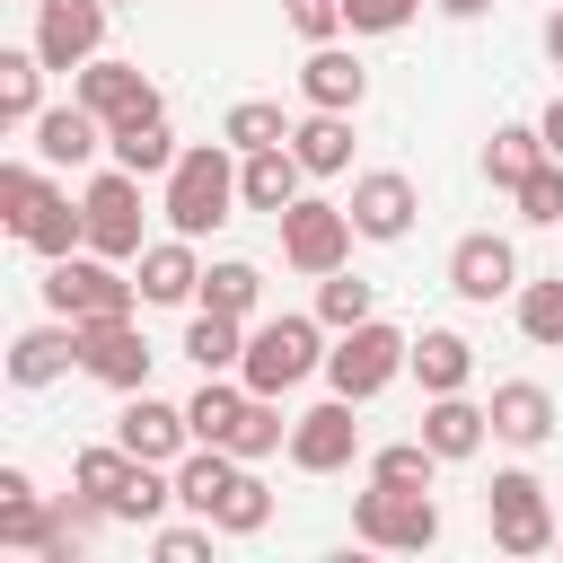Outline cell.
<instances>
[{"label": "cell", "mask_w": 563, "mask_h": 563, "mask_svg": "<svg viewBox=\"0 0 563 563\" xmlns=\"http://www.w3.org/2000/svg\"><path fill=\"white\" fill-rule=\"evenodd\" d=\"M431 466H449L431 440H396V449L369 457V484H413V493H431Z\"/></svg>", "instance_id": "obj_37"}, {"label": "cell", "mask_w": 563, "mask_h": 563, "mask_svg": "<svg viewBox=\"0 0 563 563\" xmlns=\"http://www.w3.org/2000/svg\"><path fill=\"white\" fill-rule=\"evenodd\" d=\"M185 352H194V369H202V378H220V369H238V361H246V334H238V317L202 308V317L185 325Z\"/></svg>", "instance_id": "obj_31"}, {"label": "cell", "mask_w": 563, "mask_h": 563, "mask_svg": "<svg viewBox=\"0 0 563 563\" xmlns=\"http://www.w3.org/2000/svg\"><path fill=\"white\" fill-rule=\"evenodd\" d=\"M537 132H545V150H554V158H563V97H554V106H545V123H537Z\"/></svg>", "instance_id": "obj_45"}, {"label": "cell", "mask_w": 563, "mask_h": 563, "mask_svg": "<svg viewBox=\"0 0 563 563\" xmlns=\"http://www.w3.org/2000/svg\"><path fill=\"white\" fill-rule=\"evenodd\" d=\"M185 422H194V440H238V422H246V378L229 387V378H202V396L185 405Z\"/></svg>", "instance_id": "obj_32"}, {"label": "cell", "mask_w": 563, "mask_h": 563, "mask_svg": "<svg viewBox=\"0 0 563 563\" xmlns=\"http://www.w3.org/2000/svg\"><path fill=\"white\" fill-rule=\"evenodd\" d=\"M519 220H537V229H545V220H563V158H545V167L519 185Z\"/></svg>", "instance_id": "obj_41"}, {"label": "cell", "mask_w": 563, "mask_h": 563, "mask_svg": "<svg viewBox=\"0 0 563 563\" xmlns=\"http://www.w3.org/2000/svg\"><path fill=\"white\" fill-rule=\"evenodd\" d=\"M97 141H106V123H97V114H88L79 97H70V106H44V114H35V158H53V167H79V158H88Z\"/></svg>", "instance_id": "obj_23"}, {"label": "cell", "mask_w": 563, "mask_h": 563, "mask_svg": "<svg viewBox=\"0 0 563 563\" xmlns=\"http://www.w3.org/2000/svg\"><path fill=\"white\" fill-rule=\"evenodd\" d=\"M106 9H114V0H35V53H44V70H79V62H97V44H106Z\"/></svg>", "instance_id": "obj_10"}, {"label": "cell", "mask_w": 563, "mask_h": 563, "mask_svg": "<svg viewBox=\"0 0 563 563\" xmlns=\"http://www.w3.org/2000/svg\"><path fill=\"white\" fill-rule=\"evenodd\" d=\"M202 290V264H194V238H167V246H141V299L176 308Z\"/></svg>", "instance_id": "obj_27"}, {"label": "cell", "mask_w": 563, "mask_h": 563, "mask_svg": "<svg viewBox=\"0 0 563 563\" xmlns=\"http://www.w3.org/2000/svg\"><path fill=\"white\" fill-rule=\"evenodd\" d=\"M440 9H449V18H484L493 0H440Z\"/></svg>", "instance_id": "obj_46"}, {"label": "cell", "mask_w": 563, "mask_h": 563, "mask_svg": "<svg viewBox=\"0 0 563 563\" xmlns=\"http://www.w3.org/2000/svg\"><path fill=\"white\" fill-rule=\"evenodd\" d=\"M229 202H238V167H229V150H220V141H202V150H185V158L167 167V220H176V238L220 229V220H229Z\"/></svg>", "instance_id": "obj_3"}, {"label": "cell", "mask_w": 563, "mask_h": 563, "mask_svg": "<svg viewBox=\"0 0 563 563\" xmlns=\"http://www.w3.org/2000/svg\"><path fill=\"white\" fill-rule=\"evenodd\" d=\"M352 537H361V545H387V554H422V545L440 537V510H431V493H413V484H369V493L352 501Z\"/></svg>", "instance_id": "obj_6"}, {"label": "cell", "mask_w": 563, "mask_h": 563, "mask_svg": "<svg viewBox=\"0 0 563 563\" xmlns=\"http://www.w3.org/2000/svg\"><path fill=\"white\" fill-rule=\"evenodd\" d=\"M369 308H378V290H369V282H352V273H325V290H317V317H325V325H361Z\"/></svg>", "instance_id": "obj_39"}, {"label": "cell", "mask_w": 563, "mask_h": 563, "mask_svg": "<svg viewBox=\"0 0 563 563\" xmlns=\"http://www.w3.org/2000/svg\"><path fill=\"white\" fill-rule=\"evenodd\" d=\"M545 158H554V150H545V132H528V123H501V132L484 141V176H493L501 194H519Z\"/></svg>", "instance_id": "obj_28"}, {"label": "cell", "mask_w": 563, "mask_h": 563, "mask_svg": "<svg viewBox=\"0 0 563 563\" xmlns=\"http://www.w3.org/2000/svg\"><path fill=\"white\" fill-rule=\"evenodd\" d=\"M554 545H563V537H554Z\"/></svg>", "instance_id": "obj_48"}, {"label": "cell", "mask_w": 563, "mask_h": 563, "mask_svg": "<svg viewBox=\"0 0 563 563\" xmlns=\"http://www.w3.org/2000/svg\"><path fill=\"white\" fill-rule=\"evenodd\" d=\"M79 211H88V246L97 255H141V176L132 167H106L88 194H79Z\"/></svg>", "instance_id": "obj_8"}, {"label": "cell", "mask_w": 563, "mask_h": 563, "mask_svg": "<svg viewBox=\"0 0 563 563\" xmlns=\"http://www.w3.org/2000/svg\"><path fill=\"white\" fill-rule=\"evenodd\" d=\"M220 141L246 158V150H273V141H290V123H282V106H264V97H246V106H229V123H220Z\"/></svg>", "instance_id": "obj_36"}, {"label": "cell", "mask_w": 563, "mask_h": 563, "mask_svg": "<svg viewBox=\"0 0 563 563\" xmlns=\"http://www.w3.org/2000/svg\"><path fill=\"white\" fill-rule=\"evenodd\" d=\"M413 9H422V0H343V26H352V35H396Z\"/></svg>", "instance_id": "obj_42"}, {"label": "cell", "mask_w": 563, "mask_h": 563, "mask_svg": "<svg viewBox=\"0 0 563 563\" xmlns=\"http://www.w3.org/2000/svg\"><path fill=\"white\" fill-rule=\"evenodd\" d=\"M282 18H290L308 44H334V26H343V0H282Z\"/></svg>", "instance_id": "obj_43"}, {"label": "cell", "mask_w": 563, "mask_h": 563, "mask_svg": "<svg viewBox=\"0 0 563 563\" xmlns=\"http://www.w3.org/2000/svg\"><path fill=\"white\" fill-rule=\"evenodd\" d=\"M413 378H422V396H457L466 378H475V343L466 334H449V325H431L422 343H413V361H405Z\"/></svg>", "instance_id": "obj_24"}, {"label": "cell", "mask_w": 563, "mask_h": 563, "mask_svg": "<svg viewBox=\"0 0 563 563\" xmlns=\"http://www.w3.org/2000/svg\"><path fill=\"white\" fill-rule=\"evenodd\" d=\"M255 299H264V273H255V264H238V255H229V264H211V273H202V308H220V317H238V325H246V317H255Z\"/></svg>", "instance_id": "obj_33"}, {"label": "cell", "mask_w": 563, "mask_h": 563, "mask_svg": "<svg viewBox=\"0 0 563 563\" xmlns=\"http://www.w3.org/2000/svg\"><path fill=\"white\" fill-rule=\"evenodd\" d=\"M352 449H361L352 396H325L317 413H299V422H290V466H299V475H334V466H352Z\"/></svg>", "instance_id": "obj_12"}, {"label": "cell", "mask_w": 563, "mask_h": 563, "mask_svg": "<svg viewBox=\"0 0 563 563\" xmlns=\"http://www.w3.org/2000/svg\"><path fill=\"white\" fill-rule=\"evenodd\" d=\"M106 519H114V510H106L97 493H70V501L53 510V545H44V563H70V554H79V545H88Z\"/></svg>", "instance_id": "obj_34"}, {"label": "cell", "mask_w": 563, "mask_h": 563, "mask_svg": "<svg viewBox=\"0 0 563 563\" xmlns=\"http://www.w3.org/2000/svg\"><path fill=\"white\" fill-rule=\"evenodd\" d=\"M238 475H246V466H238V449H220V440H194V449L176 457V501L211 519V510H220V493H229Z\"/></svg>", "instance_id": "obj_21"}, {"label": "cell", "mask_w": 563, "mask_h": 563, "mask_svg": "<svg viewBox=\"0 0 563 563\" xmlns=\"http://www.w3.org/2000/svg\"><path fill=\"white\" fill-rule=\"evenodd\" d=\"M114 440H123L132 457H150V466H176L185 440H194V422H185V405H158L150 387H132V405L114 413Z\"/></svg>", "instance_id": "obj_14"}, {"label": "cell", "mask_w": 563, "mask_h": 563, "mask_svg": "<svg viewBox=\"0 0 563 563\" xmlns=\"http://www.w3.org/2000/svg\"><path fill=\"white\" fill-rule=\"evenodd\" d=\"M519 334L545 343V352H563V273H545V282L519 290Z\"/></svg>", "instance_id": "obj_35"}, {"label": "cell", "mask_w": 563, "mask_h": 563, "mask_svg": "<svg viewBox=\"0 0 563 563\" xmlns=\"http://www.w3.org/2000/svg\"><path fill=\"white\" fill-rule=\"evenodd\" d=\"M343 211H352V229H361V238H405L422 202H413V176L378 167V176H361V185H352V202H343Z\"/></svg>", "instance_id": "obj_17"}, {"label": "cell", "mask_w": 563, "mask_h": 563, "mask_svg": "<svg viewBox=\"0 0 563 563\" xmlns=\"http://www.w3.org/2000/svg\"><path fill=\"white\" fill-rule=\"evenodd\" d=\"M70 361H79V325H70V317H62V325H26V334L9 343V378H18V387H53Z\"/></svg>", "instance_id": "obj_19"}, {"label": "cell", "mask_w": 563, "mask_h": 563, "mask_svg": "<svg viewBox=\"0 0 563 563\" xmlns=\"http://www.w3.org/2000/svg\"><path fill=\"white\" fill-rule=\"evenodd\" d=\"M0 220H9L44 264H53V255H70V246H88V211H79L70 194H53L26 158H9V167H0Z\"/></svg>", "instance_id": "obj_1"}, {"label": "cell", "mask_w": 563, "mask_h": 563, "mask_svg": "<svg viewBox=\"0 0 563 563\" xmlns=\"http://www.w3.org/2000/svg\"><path fill=\"white\" fill-rule=\"evenodd\" d=\"M484 431H493V405H466V387H457V396H431V413H422V440H431L440 457H475Z\"/></svg>", "instance_id": "obj_25"}, {"label": "cell", "mask_w": 563, "mask_h": 563, "mask_svg": "<svg viewBox=\"0 0 563 563\" xmlns=\"http://www.w3.org/2000/svg\"><path fill=\"white\" fill-rule=\"evenodd\" d=\"M317 361H325V352H317V325H308V317H273V325H255V334H246L238 378H246V396H290Z\"/></svg>", "instance_id": "obj_4"}, {"label": "cell", "mask_w": 563, "mask_h": 563, "mask_svg": "<svg viewBox=\"0 0 563 563\" xmlns=\"http://www.w3.org/2000/svg\"><path fill=\"white\" fill-rule=\"evenodd\" d=\"M413 361V343L396 334V325H378V317H361V325H343V343L325 352V378H334V396H352V405H369L396 369Z\"/></svg>", "instance_id": "obj_5"}, {"label": "cell", "mask_w": 563, "mask_h": 563, "mask_svg": "<svg viewBox=\"0 0 563 563\" xmlns=\"http://www.w3.org/2000/svg\"><path fill=\"white\" fill-rule=\"evenodd\" d=\"M299 97L325 106V114H352V106L369 97V70H361L352 53H334V44H317V53L299 62Z\"/></svg>", "instance_id": "obj_18"}, {"label": "cell", "mask_w": 563, "mask_h": 563, "mask_svg": "<svg viewBox=\"0 0 563 563\" xmlns=\"http://www.w3.org/2000/svg\"><path fill=\"white\" fill-rule=\"evenodd\" d=\"M290 150H299V167H308V176H334V167L352 158V123L317 106L308 123H290Z\"/></svg>", "instance_id": "obj_30"}, {"label": "cell", "mask_w": 563, "mask_h": 563, "mask_svg": "<svg viewBox=\"0 0 563 563\" xmlns=\"http://www.w3.org/2000/svg\"><path fill=\"white\" fill-rule=\"evenodd\" d=\"M299 176H308V167H299V150H290V141H273V150H246V158H238V202L282 220V211L299 202Z\"/></svg>", "instance_id": "obj_16"}, {"label": "cell", "mask_w": 563, "mask_h": 563, "mask_svg": "<svg viewBox=\"0 0 563 563\" xmlns=\"http://www.w3.org/2000/svg\"><path fill=\"white\" fill-rule=\"evenodd\" d=\"M106 132L132 123V114H158V88L141 79V62H79V88H70Z\"/></svg>", "instance_id": "obj_13"}, {"label": "cell", "mask_w": 563, "mask_h": 563, "mask_svg": "<svg viewBox=\"0 0 563 563\" xmlns=\"http://www.w3.org/2000/svg\"><path fill=\"white\" fill-rule=\"evenodd\" d=\"M545 53H554V62H563V9H554V18H545Z\"/></svg>", "instance_id": "obj_47"}, {"label": "cell", "mask_w": 563, "mask_h": 563, "mask_svg": "<svg viewBox=\"0 0 563 563\" xmlns=\"http://www.w3.org/2000/svg\"><path fill=\"white\" fill-rule=\"evenodd\" d=\"M106 150H114V167H132V176H167V167L185 158V150L167 141V114H132V123H114Z\"/></svg>", "instance_id": "obj_26"}, {"label": "cell", "mask_w": 563, "mask_h": 563, "mask_svg": "<svg viewBox=\"0 0 563 563\" xmlns=\"http://www.w3.org/2000/svg\"><path fill=\"white\" fill-rule=\"evenodd\" d=\"M0 545H18V554H44L53 545V510L35 501L26 466H0Z\"/></svg>", "instance_id": "obj_22"}, {"label": "cell", "mask_w": 563, "mask_h": 563, "mask_svg": "<svg viewBox=\"0 0 563 563\" xmlns=\"http://www.w3.org/2000/svg\"><path fill=\"white\" fill-rule=\"evenodd\" d=\"M150 545H158L167 563H194V554H211V519H202V528H158Z\"/></svg>", "instance_id": "obj_44"}, {"label": "cell", "mask_w": 563, "mask_h": 563, "mask_svg": "<svg viewBox=\"0 0 563 563\" xmlns=\"http://www.w3.org/2000/svg\"><path fill=\"white\" fill-rule=\"evenodd\" d=\"M510 282H519V255H510V238L475 229V238H457V246H449V290H457V299H484V308H493Z\"/></svg>", "instance_id": "obj_15"}, {"label": "cell", "mask_w": 563, "mask_h": 563, "mask_svg": "<svg viewBox=\"0 0 563 563\" xmlns=\"http://www.w3.org/2000/svg\"><path fill=\"white\" fill-rule=\"evenodd\" d=\"M343 246H352V211H343V202H308V194H299V202L282 211V255H290L299 273H317V282L343 273Z\"/></svg>", "instance_id": "obj_9"}, {"label": "cell", "mask_w": 563, "mask_h": 563, "mask_svg": "<svg viewBox=\"0 0 563 563\" xmlns=\"http://www.w3.org/2000/svg\"><path fill=\"white\" fill-rule=\"evenodd\" d=\"M493 440H510V449H537V440H554V396H545L537 378H510V387H493Z\"/></svg>", "instance_id": "obj_20"}, {"label": "cell", "mask_w": 563, "mask_h": 563, "mask_svg": "<svg viewBox=\"0 0 563 563\" xmlns=\"http://www.w3.org/2000/svg\"><path fill=\"white\" fill-rule=\"evenodd\" d=\"M484 519H493V545L501 554H545L563 528H554V510H545V484L537 475H493V493H484Z\"/></svg>", "instance_id": "obj_7"}, {"label": "cell", "mask_w": 563, "mask_h": 563, "mask_svg": "<svg viewBox=\"0 0 563 563\" xmlns=\"http://www.w3.org/2000/svg\"><path fill=\"white\" fill-rule=\"evenodd\" d=\"M264 519H273V493H264L255 475H238V484L220 493V510H211V528H220V537H255Z\"/></svg>", "instance_id": "obj_38"}, {"label": "cell", "mask_w": 563, "mask_h": 563, "mask_svg": "<svg viewBox=\"0 0 563 563\" xmlns=\"http://www.w3.org/2000/svg\"><path fill=\"white\" fill-rule=\"evenodd\" d=\"M132 290H141V282H123V273H114V255H97V246H88V255L70 246V255H53V264H44V308H53V317H70V325L132 317Z\"/></svg>", "instance_id": "obj_2"}, {"label": "cell", "mask_w": 563, "mask_h": 563, "mask_svg": "<svg viewBox=\"0 0 563 563\" xmlns=\"http://www.w3.org/2000/svg\"><path fill=\"white\" fill-rule=\"evenodd\" d=\"M44 114V53H0V123H35Z\"/></svg>", "instance_id": "obj_29"}, {"label": "cell", "mask_w": 563, "mask_h": 563, "mask_svg": "<svg viewBox=\"0 0 563 563\" xmlns=\"http://www.w3.org/2000/svg\"><path fill=\"white\" fill-rule=\"evenodd\" d=\"M150 361H158V352L141 343L132 317H97V325H79V369H88L97 387H123V396H132V387H150Z\"/></svg>", "instance_id": "obj_11"}, {"label": "cell", "mask_w": 563, "mask_h": 563, "mask_svg": "<svg viewBox=\"0 0 563 563\" xmlns=\"http://www.w3.org/2000/svg\"><path fill=\"white\" fill-rule=\"evenodd\" d=\"M229 449H238V457H273V449H282V396H246V422H238Z\"/></svg>", "instance_id": "obj_40"}]
</instances>
